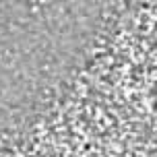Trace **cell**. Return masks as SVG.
I'll return each instance as SVG.
<instances>
[{"label": "cell", "instance_id": "1", "mask_svg": "<svg viewBox=\"0 0 157 157\" xmlns=\"http://www.w3.org/2000/svg\"><path fill=\"white\" fill-rule=\"evenodd\" d=\"M149 157H157V149H153V151H151V153H149Z\"/></svg>", "mask_w": 157, "mask_h": 157}]
</instances>
